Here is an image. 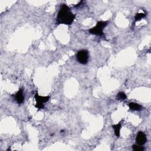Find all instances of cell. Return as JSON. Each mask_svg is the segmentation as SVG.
Returning <instances> with one entry per match:
<instances>
[{
  "label": "cell",
  "mask_w": 151,
  "mask_h": 151,
  "mask_svg": "<svg viewBox=\"0 0 151 151\" xmlns=\"http://www.w3.org/2000/svg\"><path fill=\"white\" fill-rule=\"evenodd\" d=\"M35 99L36 101V104L35 105V107L38 109H43L44 108V103L48 102L50 99V96H41L38 95V93L37 92L35 94Z\"/></svg>",
  "instance_id": "3"
},
{
  "label": "cell",
  "mask_w": 151,
  "mask_h": 151,
  "mask_svg": "<svg viewBox=\"0 0 151 151\" xmlns=\"http://www.w3.org/2000/svg\"><path fill=\"white\" fill-rule=\"evenodd\" d=\"M147 141V138L146 137V135L143 132H139L137 138H136V142H137V145L142 146Z\"/></svg>",
  "instance_id": "5"
},
{
  "label": "cell",
  "mask_w": 151,
  "mask_h": 151,
  "mask_svg": "<svg viewBox=\"0 0 151 151\" xmlns=\"http://www.w3.org/2000/svg\"><path fill=\"white\" fill-rule=\"evenodd\" d=\"M126 94L123 92H120L117 95V98L119 100H125L126 99Z\"/></svg>",
  "instance_id": "10"
},
{
  "label": "cell",
  "mask_w": 151,
  "mask_h": 151,
  "mask_svg": "<svg viewBox=\"0 0 151 151\" xmlns=\"http://www.w3.org/2000/svg\"><path fill=\"white\" fill-rule=\"evenodd\" d=\"M76 58L78 62L82 65H86L89 60V52L86 50H80L78 52Z\"/></svg>",
  "instance_id": "4"
},
{
  "label": "cell",
  "mask_w": 151,
  "mask_h": 151,
  "mask_svg": "<svg viewBox=\"0 0 151 151\" xmlns=\"http://www.w3.org/2000/svg\"><path fill=\"white\" fill-rule=\"evenodd\" d=\"M129 107L130 108V109L133 110V111H141L142 108V106L138 104V103H133V102H130L129 104Z\"/></svg>",
  "instance_id": "7"
},
{
  "label": "cell",
  "mask_w": 151,
  "mask_h": 151,
  "mask_svg": "<svg viewBox=\"0 0 151 151\" xmlns=\"http://www.w3.org/2000/svg\"><path fill=\"white\" fill-rule=\"evenodd\" d=\"M108 23L109 22L108 21H98L95 27L89 30V32L91 34L99 36H103V29L107 26Z\"/></svg>",
  "instance_id": "2"
},
{
  "label": "cell",
  "mask_w": 151,
  "mask_h": 151,
  "mask_svg": "<svg viewBox=\"0 0 151 151\" xmlns=\"http://www.w3.org/2000/svg\"><path fill=\"white\" fill-rule=\"evenodd\" d=\"M15 99L19 104L23 103L24 100V96L23 94V90L22 89H19V91L16 93L15 95Z\"/></svg>",
  "instance_id": "6"
},
{
  "label": "cell",
  "mask_w": 151,
  "mask_h": 151,
  "mask_svg": "<svg viewBox=\"0 0 151 151\" xmlns=\"http://www.w3.org/2000/svg\"><path fill=\"white\" fill-rule=\"evenodd\" d=\"M75 15L70 11V8L66 4H63L60 8L57 17L58 24L71 25L74 19Z\"/></svg>",
  "instance_id": "1"
},
{
  "label": "cell",
  "mask_w": 151,
  "mask_h": 151,
  "mask_svg": "<svg viewBox=\"0 0 151 151\" xmlns=\"http://www.w3.org/2000/svg\"><path fill=\"white\" fill-rule=\"evenodd\" d=\"M133 150L135 151H144L145 149L143 146L138 145H134L132 146Z\"/></svg>",
  "instance_id": "11"
},
{
  "label": "cell",
  "mask_w": 151,
  "mask_h": 151,
  "mask_svg": "<svg viewBox=\"0 0 151 151\" xmlns=\"http://www.w3.org/2000/svg\"><path fill=\"white\" fill-rule=\"evenodd\" d=\"M145 16H146V14H145V13H138V14H136L135 17V22L141 20L142 19L144 18Z\"/></svg>",
  "instance_id": "9"
},
{
  "label": "cell",
  "mask_w": 151,
  "mask_h": 151,
  "mask_svg": "<svg viewBox=\"0 0 151 151\" xmlns=\"http://www.w3.org/2000/svg\"><path fill=\"white\" fill-rule=\"evenodd\" d=\"M112 128H113V129H114L115 135L117 137H120V129H121V123L119 122L117 124L113 125Z\"/></svg>",
  "instance_id": "8"
}]
</instances>
